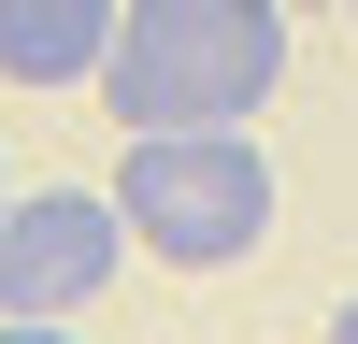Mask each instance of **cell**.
<instances>
[{"mask_svg":"<svg viewBox=\"0 0 358 344\" xmlns=\"http://www.w3.org/2000/svg\"><path fill=\"white\" fill-rule=\"evenodd\" d=\"M287 86V0H129L101 101L129 129H244Z\"/></svg>","mask_w":358,"mask_h":344,"instance_id":"obj_1","label":"cell"},{"mask_svg":"<svg viewBox=\"0 0 358 344\" xmlns=\"http://www.w3.org/2000/svg\"><path fill=\"white\" fill-rule=\"evenodd\" d=\"M115 215H129V244L172 258V273H229V258H258V229H273V158H258V129H129Z\"/></svg>","mask_w":358,"mask_h":344,"instance_id":"obj_2","label":"cell"},{"mask_svg":"<svg viewBox=\"0 0 358 344\" xmlns=\"http://www.w3.org/2000/svg\"><path fill=\"white\" fill-rule=\"evenodd\" d=\"M115 244H129V215L101 187H29L0 215V315H86L115 287Z\"/></svg>","mask_w":358,"mask_h":344,"instance_id":"obj_3","label":"cell"},{"mask_svg":"<svg viewBox=\"0 0 358 344\" xmlns=\"http://www.w3.org/2000/svg\"><path fill=\"white\" fill-rule=\"evenodd\" d=\"M129 0H0V86H101Z\"/></svg>","mask_w":358,"mask_h":344,"instance_id":"obj_4","label":"cell"},{"mask_svg":"<svg viewBox=\"0 0 358 344\" xmlns=\"http://www.w3.org/2000/svg\"><path fill=\"white\" fill-rule=\"evenodd\" d=\"M0 344H72V315H0Z\"/></svg>","mask_w":358,"mask_h":344,"instance_id":"obj_5","label":"cell"},{"mask_svg":"<svg viewBox=\"0 0 358 344\" xmlns=\"http://www.w3.org/2000/svg\"><path fill=\"white\" fill-rule=\"evenodd\" d=\"M330 344H358V287H344V301H330Z\"/></svg>","mask_w":358,"mask_h":344,"instance_id":"obj_6","label":"cell"},{"mask_svg":"<svg viewBox=\"0 0 358 344\" xmlns=\"http://www.w3.org/2000/svg\"><path fill=\"white\" fill-rule=\"evenodd\" d=\"M0 215H15V187H0Z\"/></svg>","mask_w":358,"mask_h":344,"instance_id":"obj_7","label":"cell"},{"mask_svg":"<svg viewBox=\"0 0 358 344\" xmlns=\"http://www.w3.org/2000/svg\"><path fill=\"white\" fill-rule=\"evenodd\" d=\"M344 15H358V0H344Z\"/></svg>","mask_w":358,"mask_h":344,"instance_id":"obj_8","label":"cell"}]
</instances>
